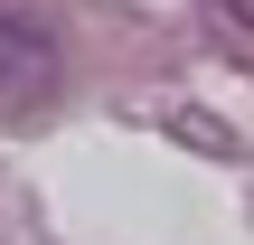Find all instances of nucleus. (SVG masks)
<instances>
[{
	"label": "nucleus",
	"mask_w": 254,
	"mask_h": 245,
	"mask_svg": "<svg viewBox=\"0 0 254 245\" xmlns=\"http://www.w3.org/2000/svg\"><path fill=\"white\" fill-rule=\"evenodd\" d=\"M57 76H66V47H57L38 19L0 9V113H38V104L57 94Z\"/></svg>",
	"instance_id": "1"
},
{
	"label": "nucleus",
	"mask_w": 254,
	"mask_h": 245,
	"mask_svg": "<svg viewBox=\"0 0 254 245\" xmlns=\"http://www.w3.org/2000/svg\"><path fill=\"white\" fill-rule=\"evenodd\" d=\"M226 9H236V19H245V28H254V0H226Z\"/></svg>",
	"instance_id": "2"
}]
</instances>
